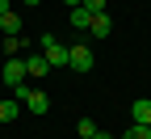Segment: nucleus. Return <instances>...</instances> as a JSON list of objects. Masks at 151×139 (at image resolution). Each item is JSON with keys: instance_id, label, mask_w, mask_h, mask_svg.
I'll return each instance as SVG.
<instances>
[{"instance_id": "obj_1", "label": "nucleus", "mask_w": 151, "mask_h": 139, "mask_svg": "<svg viewBox=\"0 0 151 139\" xmlns=\"http://www.w3.org/2000/svg\"><path fill=\"white\" fill-rule=\"evenodd\" d=\"M38 51L46 55V63H50V68H67V47H63L55 34H42V38H38Z\"/></svg>"}, {"instance_id": "obj_2", "label": "nucleus", "mask_w": 151, "mask_h": 139, "mask_svg": "<svg viewBox=\"0 0 151 139\" xmlns=\"http://www.w3.org/2000/svg\"><path fill=\"white\" fill-rule=\"evenodd\" d=\"M92 63H97L92 47H84V42H71V47H67V68H71V72H92Z\"/></svg>"}, {"instance_id": "obj_3", "label": "nucleus", "mask_w": 151, "mask_h": 139, "mask_svg": "<svg viewBox=\"0 0 151 139\" xmlns=\"http://www.w3.org/2000/svg\"><path fill=\"white\" fill-rule=\"evenodd\" d=\"M0 76H4L9 89H17L21 80H29V76H25V59H4V72H0Z\"/></svg>"}, {"instance_id": "obj_4", "label": "nucleus", "mask_w": 151, "mask_h": 139, "mask_svg": "<svg viewBox=\"0 0 151 139\" xmlns=\"http://www.w3.org/2000/svg\"><path fill=\"white\" fill-rule=\"evenodd\" d=\"M46 72H55V68L46 63V55H42V51H34V55L25 59V76H29V80H42Z\"/></svg>"}, {"instance_id": "obj_5", "label": "nucleus", "mask_w": 151, "mask_h": 139, "mask_svg": "<svg viewBox=\"0 0 151 139\" xmlns=\"http://www.w3.org/2000/svg\"><path fill=\"white\" fill-rule=\"evenodd\" d=\"M130 118H134V127H151V101H147V97L130 106Z\"/></svg>"}, {"instance_id": "obj_6", "label": "nucleus", "mask_w": 151, "mask_h": 139, "mask_svg": "<svg viewBox=\"0 0 151 139\" xmlns=\"http://www.w3.org/2000/svg\"><path fill=\"white\" fill-rule=\"evenodd\" d=\"M0 30H4V38H17V34H21V17L9 9L4 17H0Z\"/></svg>"}, {"instance_id": "obj_7", "label": "nucleus", "mask_w": 151, "mask_h": 139, "mask_svg": "<svg viewBox=\"0 0 151 139\" xmlns=\"http://www.w3.org/2000/svg\"><path fill=\"white\" fill-rule=\"evenodd\" d=\"M25 110H34V114H46V110H50V101H46V93H42V89H34V93L25 97Z\"/></svg>"}, {"instance_id": "obj_8", "label": "nucleus", "mask_w": 151, "mask_h": 139, "mask_svg": "<svg viewBox=\"0 0 151 139\" xmlns=\"http://www.w3.org/2000/svg\"><path fill=\"white\" fill-rule=\"evenodd\" d=\"M109 30H113V21H109V13H97V17H92V25H88V34H92V38H105Z\"/></svg>"}, {"instance_id": "obj_9", "label": "nucleus", "mask_w": 151, "mask_h": 139, "mask_svg": "<svg viewBox=\"0 0 151 139\" xmlns=\"http://www.w3.org/2000/svg\"><path fill=\"white\" fill-rule=\"evenodd\" d=\"M21 110H25V106L17 101V97H9V101H0V122H13V118L21 114Z\"/></svg>"}, {"instance_id": "obj_10", "label": "nucleus", "mask_w": 151, "mask_h": 139, "mask_svg": "<svg viewBox=\"0 0 151 139\" xmlns=\"http://www.w3.org/2000/svg\"><path fill=\"white\" fill-rule=\"evenodd\" d=\"M88 25H92V13H88V9H80V4H76V9H71V30H76V34H80V30H88Z\"/></svg>"}, {"instance_id": "obj_11", "label": "nucleus", "mask_w": 151, "mask_h": 139, "mask_svg": "<svg viewBox=\"0 0 151 139\" xmlns=\"http://www.w3.org/2000/svg\"><path fill=\"white\" fill-rule=\"evenodd\" d=\"M76 135H80V139L97 135V122H92V118H80V122H76Z\"/></svg>"}, {"instance_id": "obj_12", "label": "nucleus", "mask_w": 151, "mask_h": 139, "mask_svg": "<svg viewBox=\"0 0 151 139\" xmlns=\"http://www.w3.org/2000/svg\"><path fill=\"white\" fill-rule=\"evenodd\" d=\"M122 139H151V127H134V122H130Z\"/></svg>"}, {"instance_id": "obj_13", "label": "nucleus", "mask_w": 151, "mask_h": 139, "mask_svg": "<svg viewBox=\"0 0 151 139\" xmlns=\"http://www.w3.org/2000/svg\"><path fill=\"white\" fill-rule=\"evenodd\" d=\"M80 9H88L92 17H97V13H105V9H109V0H84V4H80Z\"/></svg>"}, {"instance_id": "obj_14", "label": "nucleus", "mask_w": 151, "mask_h": 139, "mask_svg": "<svg viewBox=\"0 0 151 139\" xmlns=\"http://www.w3.org/2000/svg\"><path fill=\"white\" fill-rule=\"evenodd\" d=\"M17 51H21V38H4V59H17Z\"/></svg>"}, {"instance_id": "obj_15", "label": "nucleus", "mask_w": 151, "mask_h": 139, "mask_svg": "<svg viewBox=\"0 0 151 139\" xmlns=\"http://www.w3.org/2000/svg\"><path fill=\"white\" fill-rule=\"evenodd\" d=\"M88 139H113V135L109 131H97V135H88Z\"/></svg>"}, {"instance_id": "obj_16", "label": "nucleus", "mask_w": 151, "mask_h": 139, "mask_svg": "<svg viewBox=\"0 0 151 139\" xmlns=\"http://www.w3.org/2000/svg\"><path fill=\"white\" fill-rule=\"evenodd\" d=\"M4 13H9V0H0V17H4Z\"/></svg>"}, {"instance_id": "obj_17", "label": "nucleus", "mask_w": 151, "mask_h": 139, "mask_svg": "<svg viewBox=\"0 0 151 139\" xmlns=\"http://www.w3.org/2000/svg\"><path fill=\"white\" fill-rule=\"evenodd\" d=\"M63 4H71V9H76V4H84V0H63Z\"/></svg>"}, {"instance_id": "obj_18", "label": "nucleus", "mask_w": 151, "mask_h": 139, "mask_svg": "<svg viewBox=\"0 0 151 139\" xmlns=\"http://www.w3.org/2000/svg\"><path fill=\"white\" fill-rule=\"evenodd\" d=\"M25 4H42V0H25Z\"/></svg>"}]
</instances>
